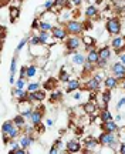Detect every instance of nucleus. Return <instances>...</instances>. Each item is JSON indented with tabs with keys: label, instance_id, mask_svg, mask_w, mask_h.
<instances>
[{
	"label": "nucleus",
	"instance_id": "obj_1",
	"mask_svg": "<svg viewBox=\"0 0 125 154\" xmlns=\"http://www.w3.org/2000/svg\"><path fill=\"white\" fill-rule=\"evenodd\" d=\"M98 141L101 146L109 147V149H114L115 146L118 144V137H117V133H109V131H103L98 137Z\"/></svg>",
	"mask_w": 125,
	"mask_h": 154
},
{
	"label": "nucleus",
	"instance_id": "obj_2",
	"mask_svg": "<svg viewBox=\"0 0 125 154\" xmlns=\"http://www.w3.org/2000/svg\"><path fill=\"white\" fill-rule=\"evenodd\" d=\"M19 133H20V128L14 124L13 120H7L1 124V134L7 136L10 140H14V138L19 137Z\"/></svg>",
	"mask_w": 125,
	"mask_h": 154
},
{
	"label": "nucleus",
	"instance_id": "obj_3",
	"mask_svg": "<svg viewBox=\"0 0 125 154\" xmlns=\"http://www.w3.org/2000/svg\"><path fill=\"white\" fill-rule=\"evenodd\" d=\"M105 27H107V32H108L111 36H118L121 33V22L120 19H117V17H111L107 20V24H105Z\"/></svg>",
	"mask_w": 125,
	"mask_h": 154
},
{
	"label": "nucleus",
	"instance_id": "obj_4",
	"mask_svg": "<svg viewBox=\"0 0 125 154\" xmlns=\"http://www.w3.org/2000/svg\"><path fill=\"white\" fill-rule=\"evenodd\" d=\"M64 26H65V29H67L68 34H76V36H78V34H81L82 30H84V24H82L81 22H78V20H68Z\"/></svg>",
	"mask_w": 125,
	"mask_h": 154
},
{
	"label": "nucleus",
	"instance_id": "obj_5",
	"mask_svg": "<svg viewBox=\"0 0 125 154\" xmlns=\"http://www.w3.org/2000/svg\"><path fill=\"white\" fill-rule=\"evenodd\" d=\"M82 44V37H78L76 34H71L70 37L67 38V42H65V47L68 51L71 53H76L77 50L80 49V46Z\"/></svg>",
	"mask_w": 125,
	"mask_h": 154
},
{
	"label": "nucleus",
	"instance_id": "obj_6",
	"mask_svg": "<svg viewBox=\"0 0 125 154\" xmlns=\"http://www.w3.org/2000/svg\"><path fill=\"white\" fill-rule=\"evenodd\" d=\"M33 101H30L28 99L26 100H20V103H19V111H20V114H23L26 119H30V116L33 113Z\"/></svg>",
	"mask_w": 125,
	"mask_h": 154
},
{
	"label": "nucleus",
	"instance_id": "obj_7",
	"mask_svg": "<svg viewBox=\"0 0 125 154\" xmlns=\"http://www.w3.org/2000/svg\"><path fill=\"white\" fill-rule=\"evenodd\" d=\"M111 72H112V76H115L118 80H124L125 79V64H122L121 61L114 63V64L111 66Z\"/></svg>",
	"mask_w": 125,
	"mask_h": 154
},
{
	"label": "nucleus",
	"instance_id": "obj_8",
	"mask_svg": "<svg viewBox=\"0 0 125 154\" xmlns=\"http://www.w3.org/2000/svg\"><path fill=\"white\" fill-rule=\"evenodd\" d=\"M111 49H114L117 53H120L125 49V37L124 36H117L111 40Z\"/></svg>",
	"mask_w": 125,
	"mask_h": 154
},
{
	"label": "nucleus",
	"instance_id": "obj_9",
	"mask_svg": "<svg viewBox=\"0 0 125 154\" xmlns=\"http://www.w3.org/2000/svg\"><path fill=\"white\" fill-rule=\"evenodd\" d=\"M38 37L41 40V43L43 44H54L57 42V38L53 36V34H50V32H46V30H40L38 32Z\"/></svg>",
	"mask_w": 125,
	"mask_h": 154
},
{
	"label": "nucleus",
	"instance_id": "obj_10",
	"mask_svg": "<svg viewBox=\"0 0 125 154\" xmlns=\"http://www.w3.org/2000/svg\"><path fill=\"white\" fill-rule=\"evenodd\" d=\"M101 128L104 131H109V133H118L120 131V127L117 124L115 120H108V121H103L101 123Z\"/></svg>",
	"mask_w": 125,
	"mask_h": 154
},
{
	"label": "nucleus",
	"instance_id": "obj_11",
	"mask_svg": "<svg viewBox=\"0 0 125 154\" xmlns=\"http://www.w3.org/2000/svg\"><path fill=\"white\" fill-rule=\"evenodd\" d=\"M51 34H53L57 40H65V38H67L68 32H67L65 26H64V27H63V26H54V27H53V30H51Z\"/></svg>",
	"mask_w": 125,
	"mask_h": 154
},
{
	"label": "nucleus",
	"instance_id": "obj_12",
	"mask_svg": "<svg viewBox=\"0 0 125 154\" xmlns=\"http://www.w3.org/2000/svg\"><path fill=\"white\" fill-rule=\"evenodd\" d=\"M65 149L68 153H80L81 151V143L78 140H70L65 144Z\"/></svg>",
	"mask_w": 125,
	"mask_h": 154
},
{
	"label": "nucleus",
	"instance_id": "obj_13",
	"mask_svg": "<svg viewBox=\"0 0 125 154\" xmlns=\"http://www.w3.org/2000/svg\"><path fill=\"white\" fill-rule=\"evenodd\" d=\"M30 123H31L33 126H40V123H41V120H43V113H41V110H33L31 116H30Z\"/></svg>",
	"mask_w": 125,
	"mask_h": 154
},
{
	"label": "nucleus",
	"instance_id": "obj_14",
	"mask_svg": "<svg viewBox=\"0 0 125 154\" xmlns=\"http://www.w3.org/2000/svg\"><path fill=\"white\" fill-rule=\"evenodd\" d=\"M30 101H43L46 99V91H41L40 88L33 91V93H28V97H27Z\"/></svg>",
	"mask_w": 125,
	"mask_h": 154
},
{
	"label": "nucleus",
	"instance_id": "obj_15",
	"mask_svg": "<svg viewBox=\"0 0 125 154\" xmlns=\"http://www.w3.org/2000/svg\"><path fill=\"white\" fill-rule=\"evenodd\" d=\"M100 86H101V82H98L95 77H91V79H88L87 82H85V87L90 91H97L98 88H100Z\"/></svg>",
	"mask_w": 125,
	"mask_h": 154
},
{
	"label": "nucleus",
	"instance_id": "obj_16",
	"mask_svg": "<svg viewBox=\"0 0 125 154\" xmlns=\"http://www.w3.org/2000/svg\"><path fill=\"white\" fill-rule=\"evenodd\" d=\"M104 86H105V88H108V90L117 88V86H118V79H117L115 76L107 77V79L104 80Z\"/></svg>",
	"mask_w": 125,
	"mask_h": 154
},
{
	"label": "nucleus",
	"instance_id": "obj_17",
	"mask_svg": "<svg viewBox=\"0 0 125 154\" xmlns=\"http://www.w3.org/2000/svg\"><path fill=\"white\" fill-rule=\"evenodd\" d=\"M71 61H73V64H74V66H82V64L87 61V57H84V54L76 51V53L73 54V60Z\"/></svg>",
	"mask_w": 125,
	"mask_h": 154
},
{
	"label": "nucleus",
	"instance_id": "obj_18",
	"mask_svg": "<svg viewBox=\"0 0 125 154\" xmlns=\"http://www.w3.org/2000/svg\"><path fill=\"white\" fill-rule=\"evenodd\" d=\"M87 60L94 63V64H97V61L100 60V54H98V50L93 49V47H90L88 49V54H87Z\"/></svg>",
	"mask_w": 125,
	"mask_h": 154
},
{
	"label": "nucleus",
	"instance_id": "obj_19",
	"mask_svg": "<svg viewBox=\"0 0 125 154\" xmlns=\"http://www.w3.org/2000/svg\"><path fill=\"white\" fill-rule=\"evenodd\" d=\"M13 96L19 100H26L28 97V91L27 90H24V88H17L14 87L13 88Z\"/></svg>",
	"mask_w": 125,
	"mask_h": 154
},
{
	"label": "nucleus",
	"instance_id": "obj_20",
	"mask_svg": "<svg viewBox=\"0 0 125 154\" xmlns=\"http://www.w3.org/2000/svg\"><path fill=\"white\" fill-rule=\"evenodd\" d=\"M80 82L78 80H68L67 82V87H65V91L67 93H73V91H76V90H78L80 88Z\"/></svg>",
	"mask_w": 125,
	"mask_h": 154
},
{
	"label": "nucleus",
	"instance_id": "obj_21",
	"mask_svg": "<svg viewBox=\"0 0 125 154\" xmlns=\"http://www.w3.org/2000/svg\"><path fill=\"white\" fill-rule=\"evenodd\" d=\"M19 141H20V146H22L23 149L27 150L28 147H30V146H31V144L34 143V138H33L31 136H22Z\"/></svg>",
	"mask_w": 125,
	"mask_h": 154
},
{
	"label": "nucleus",
	"instance_id": "obj_22",
	"mask_svg": "<svg viewBox=\"0 0 125 154\" xmlns=\"http://www.w3.org/2000/svg\"><path fill=\"white\" fill-rule=\"evenodd\" d=\"M98 54L101 59H105V60H109V57H111V47L108 46H104L101 49L98 50Z\"/></svg>",
	"mask_w": 125,
	"mask_h": 154
},
{
	"label": "nucleus",
	"instance_id": "obj_23",
	"mask_svg": "<svg viewBox=\"0 0 125 154\" xmlns=\"http://www.w3.org/2000/svg\"><path fill=\"white\" fill-rule=\"evenodd\" d=\"M84 111L87 113V114H94L95 110H97V104L94 103V101H87V103H84Z\"/></svg>",
	"mask_w": 125,
	"mask_h": 154
},
{
	"label": "nucleus",
	"instance_id": "obj_24",
	"mask_svg": "<svg viewBox=\"0 0 125 154\" xmlns=\"http://www.w3.org/2000/svg\"><path fill=\"white\" fill-rule=\"evenodd\" d=\"M97 14H98V9L94 5H90L87 9H85V16H87L88 19H93V17H95Z\"/></svg>",
	"mask_w": 125,
	"mask_h": 154
},
{
	"label": "nucleus",
	"instance_id": "obj_25",
	"mask_svg": "<svg viewBox=\"0 0 125 154\" xmlns=\"http://www.w3.org/2000/svg\"><path fill=\"white\" fill-rule=\"evenodd\" d=\"M13 121H14V124H16L19 128H24V126H26V117L23 114L16 116V117L13 119Z\"/></svg>",
	"mask_w": 125,
	"mask_h": 154
},
{
	"label": "nucleus",
	"instance_id": "obj_26",
	"mask_svg": "<svg viewBox=\"0 0 125 154\" xmlns=\"http://www.w3.org/2000/svg\"><path fill=\"white\" fill-rule=\"evenodd\" d=\"M98 144H100V141H98V140H95V138H93V137H90V138H87V140H85V149L91 151V150H94L95 147H97Z\"/></svg>",
	"mask_w": 125,
	"mask_h": 154
},
{
	"label": "nucleus",
	"instance_id": "obj_27",
	"mask_svg": "<svg viewBox=\"0 0 125 154\" xmlns=\"http://www.w3.org/2000/svg\"><path fill=\"white\" fill-rule=\"evenodd\" d=\"M94 69H95V64H94V63H91V61H88V60L82 64V73H84V74L94 72Z\"/></svg>",
	"mask_w": 125,
	"mask_h": 154
},
{
	"label": "nucleus",
	"instance_id": "obj_28",
	"mask_svg": "<svg viewBox=\"0 0 125 154\" xmlns=\"http://www.w3.org/2000/svg\"><path fill=\"white\" fill-rule=\"evenodd\" d=\"M9 13H10L11 22H16L17 17L20 16V9H19V7H10V9H9Z\"/></svg>",
	"mask_w": 125,
	"mask_h": 154
},
{
	"label": "nucleus",
	"instance_id": "obj_29",
	"mask_svg": "<svg viewBox=\"0 0 125 154\" xmlns=\"http://www.w3.org/2000/svg\"><path fill=\"white\" fill-rule=\"evenodd\" d=\"M100 117H101V120H103V121L112 120V114H111V111L107 110V109H103V110H101V113H100Z\"/></svg>",
	"mask_w": 125,
	"mask_h": 154
},
{
	"label": "nucleus",
	"instance_id": "obj_30",
	"mask_svg": "<svg viewBox=\"0 0 125 154\" xmlns=\"http://www.w3.org/2000/svg\"><path fill=\"white\" fill-rule=\"evenodd\" d=\"M111 97H112V94H111V90H108V88H107L105 91H103V93H101V99H103V103H104L105 106L109 103Z\"/></svg>",
	"mask_w": 125,
	"mask_h": 154
},
{
	"label": "nucleus",
	"instance_id": "obj_31",
	"mask_svg": "<svg viewBox=\"0 0 125 154\" xmlns=\"http://www.w3.org/2000/svg\"><path fill=\"white\" fill-rule=\"evenodd\" d=\"M82 43L87 46V50H88L90 47H94L95 40H94V37H91V36H84V37H82Z\"/></svg>",
	"mask_w": 125,
	"mask_h": 154
},
{
	"label": "nucleus",
	"instance_id": "obj_32",
	"mask_svg": "<svg viewBox=\"0 0 125 154\" xmlns=\"http://www.w3.org/2000/svg\"><path fill=\"white\" fill-rule=\"evenodd\" d=\"M37 76V66H34V64H31V66L27 67V79H33V77Z\"/></svg>",
	"mask_w": 125,
	"mask_h": 154
},
{
	"label": "nucleus",
	"instance_id": "obj_33",
	"mask_svg": "<svg viewBox=\"0 0 125 154\" xmlns=\"http://www.w3.org/2000/svg\"><path fill=\"white\" fill-rule=\"evenodd\" d=\"M58 80L63 83H67L68 80H70V74L65 72L64 69H61V72H60V76H58Z\"/></svg>",
	"mask_w": 125,
	"mask_h": 154
},
{
	"label": "nucleus",
	"instance_id": "obj_34",
	"mask_svg": "<svg viewBox=\"0 0 125 154\" xmlns=\"http://www.w3.org/2000/svg\"><path fill=\"white\" fill-rule=\"evenodd\" d=\"M38 88H40V83L33 82V83H28L27 84V91L28 93H33V91H36V90H38Z\"/></svg>",
	"mask_w": 125,
	"mask_h": 154
},
{
	"label": "nucleus",
	"instance_id": "obj_35",
	"mask_svg": "<svg viewBox=\"0 0 125 154\" xmlns=\"http://www.w3.org/2000/svg\"><path fill=\"white\" fill-rule=\"evenodd\" d=\"M28 43H30V46H38V44H43L41 43V40H40V37H38V34L31 36V38L28 40Z\"/></svg>",
	"mask_w": 125,
	"mask_h": 154
},
{
	"label": "nucleus",
	"instance_id": "obj_36",
	"mask_svg": "<svg viewBox=\"0 0 125 154\" xmlns=\"http://www.w3.org/2000/svg\"><path fill=\"white\" fill-rule=\"evenodd\" d=\"M54 6H55V0H47V2L44 3L43 9H44V11H49V10H51Z\"/></svg>",
	"mask_w": 125,
	"mask_h": 154
},
{
	"label": "nucleus",
	"instance_id": "obj_37",
	"mask_svg": "<svg viewBox=\"0 0 125 154\" xmlns=\"http://www.w3.org/2000/svg\"><path fill=\"white\" fill-rule=\"evenodd\" d=\"M17 72V59H11V63H10V74H16Z\"/></svg>",
	"mask_w": 125,
	"mask_h": 154
},
{
	"label": "nucleus",
	"instance_id": "obj_38",
	"mask_svg": "<svg viewBox=\"0 0 125 154\" xmlns=\"http://www.w3.org/2000/svg\"><path fill=\"white\" fill-rule=\"evenodd\" d=\"M28 40H30V38H28V37H23V38H22V42H20V43L17 44V49H16V51H17V53H19V51H20V50H22L23 47L26 46V43H27Z\"/></svg>",
	"mask_w": 125,
	"mask_h": 154
},
{
	"label": "nucleus",
	"instance_id": "obj_39",
	"mask_svg": "<svg viewBox=\"0 0 125 154\" xmlns=\"http://www.w3.org/2000/svg\"><path fill=\"white\" fill-rule=\"evenodd\" d=\"M16 87L17 88H24L26 87V80L22 79V77H19V80L16 82Z\"/></svg>",
	"mask_w": 125,
	"mask_h": 154
},
{
	"label": "nucleus",
	"instance_id": "obj_40",
	"mask_svg": "<svg viewBox=\"0 0 125 154\" xmlns=\"http://www.w3.org/2000/svg\"><path fill=\"white\" fill-rule=\"evenodd\" d=\"M107 63H108V60H105V59H101V57H100V60L97 61V64H95V66L100 67V69H101V67L104 69V67L107 66Z\"/></svg>",
	"mask_w": 125,
	"mask_h": 154
},
{
	"label": "nucleus",
	"instance_id": "obj_41",
	"mask_svg": "<svg viewBox=\"0 0 125 154\" xmlns=\"http://www.w3.org/2000/svg\"><path fill=\"white\" fill-rule=\"evenodd\" d=\"M31 29L33 30H40V20H38V19H34V20H33V23H31Z\"/></svg>",
	"mask_w": 125,
	"mask_h": 154
},
{
	"label": "nucleus",
	"instance_id": "obj_42",
	"mask_svg": "<svg viewBox=\"0 0 125 154\" xmlns=\"http://www.w3.org/2000/svg\"><path fill=\"white\" fill-rule=\"evenodd\" d=\"M20 77H22V79H27V67L23 66L22 69H20Z\"/></svg>",
	"mask_w": 125,
	"mask_h": 154
},
{
	"label": "nucleus",
	"instance_id": "obj_43",
	"mask_svg": "<svg viewBox=\"0 0 125 154\" xmlns=\"http://www.w3.org/2000/svg\"><path fill=\"white\" fill-rule=\"evenodd\" d=\"M61 97V91H58V90H57V91H53V96H51V100H58Z\"/></svg>",
	"mask_w": 125,
	"mask_h": 154
},
{
	"label": "nucleus",
	"instance_id": "obj_44",
	"mask_svg": "<svg viewBox=\"0 0 125 154\" xmlns=\"http://www.w3.org/2000/svg\"><path fill=\"white\" fill-rule=\"evenodd\" d=\"M124 106H125V97H122V99H120L118 104H117V110H121Z\"/></svg>",
	"mask_w": 125,
	"mask_h": 154
},
{
	"label": "nucleus",
	"instance_id": "obj_45",
	"mask_svg": "<svg viewBox=\"0 0 125 154\" xmlns=\"http://www.w3.org/2000/svg\"><path fill=\"white\" fill-rule=\"evenodd\" d=\"M118 56H120V61L122 63V64H125V51H120Z\"/></svg>",
	"mask_w": 125,
	"mask_h": 154
},
{
	"label": "nucleus",
	"instance_id": "obj_46",
	"mask_svg": "<svg viewBox=\"0 0 125 154\" xmlns=\"http://www.w3.org/2000/svg\"><path fill=\"white\" fill-rule=\"evenodd\" d=\"M49 153L50 154H57V153H60V151H58V147H57V146H53V147L50 149Z\"/></svg>",
	"mask_w": 125,
	"mask_h": 154
},
{
	"label": "nucleus",
	"instance_id": "obj_47",
	"mask_svg": "<svg viewBox=\"0 0 125 154\" xmlns=\"http://www.w3.org/2000/svg\"><path fill=\"white\" fill-rule=\"evenodd\" d=\"M70 3H73L74 6H80L82 3V0H70Z\"/></svg>",
	"mask_w": 125,
	"mask_h": 154
},
{
	"label": "nucleus",
	"instance_id": "obj_48",
	"mask_svg": "<svg viewBox=\"0 0 125 154\" xmlns=\"http://www.w3.org/2000/svg\"><path fill=\"white\" fill-rule=\"evenodd\" d=\"M10 84H16V79H14V74H10Z\"/></svg>",
	"mask_w": 125,
	"mask_h": 154
},
{
	"label": "nucleus",
	"instance_id": "obj_49",
	"mask_svg": "<svg viewBox=\"0 0 125 154\" xmlns=\"http://www.w3.org/2000/svg\"><path fill=\"white\" fill-rule=\"evenodd\" d=\"M120 153H121V154H125V143H124V144H121V147H120Z\"/></svg>",
	"mask_w": 125,
	"mask_h": 154
},
{
	"label": "nucleus",
	"instance_id": "obj_50",
	"mask_svg": "<svg viewBox=\"0 0 125 154\" xmlns=\"http://www.w3.org/2000/svg\"><path fill=\"white\" fill-rule=\"evenodd\" d=\"M121 120H122V116H120V114L115 116V121H121Z\"/></svg>",
	"mask_w": 125,
	"mask_h": 154
},
{
	"label": "nucleus",
	"instance_id": "obj_51",
	"mask_svg": "<svg viewBox=\"0 0 125 154\" xmlns=\"http://www.w3.org/2000/svg\"><path fill=\"white\" fill-rule=\"evenodd\" d=\"M46 123H47V126H53V120H51V119H47Z\"/></svg>",
	"mask_w": 125,
	"mask_h": 154
},
{
	"label": "nucleus",
	"instance_id": "obj_52",
	"mask_svg": "<svg viewBox=\"0 0 125 154\" xmlns=\"http://www.w3.org/2000/svg\"><path fill=\"white\" fill-rule=\"evenodd\" d=\"M121 87H122V90H124V91H125V79H124V82L121 83Z\"/></svg>",
	"mask_w": 125,
	"mask_h": 154
}]
</instances>
